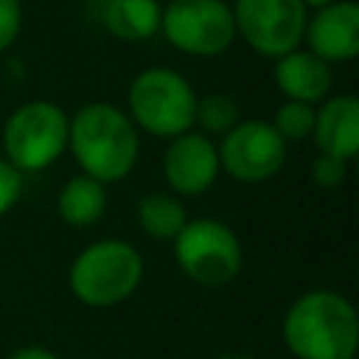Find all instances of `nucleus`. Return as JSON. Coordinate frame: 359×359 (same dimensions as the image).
<instances>
[{"label":"nucleus","mask_w":359,"mask_h":359,"mask_svg":"<svg viewBox=\"0 0 359 359\" xmlns=\"http://www.w3.org/2000/svg\"><path fill=\"white\" fill-rule=\"evenodd\" d=\"M275 84L286 95V101H303V104H320L328 98L334 73L331 65L314 56L311 50L294 48L275 59Z\"/></svg>","instance_id":"13"},{"label":"nucleus","mask_w":359,"mask_h":359,"mask_svg":"<svg viewBox=\"0 0 359 359\" xmlns=\"http://www.w3.org/2000/svg\"><path fill=\"white\" fill-rule=\"evenodd\" d=\"M241 121L238 101L227 93H205L196 95V112H194V126H199L202 135H224Z\"/></svg>","instance_id":"17"},{"label":"nucleus","mask_w":359,"mask_h":359,"mask_svg":"<svg viewBox=\"0 0 359 359\" xmlns=\"http://www.w3.org/2000/svg\"><path fill=\"white\" fill-rule=\"evenodd\" d=\"M314 109L311 104H303V101H283L275 112V132L283 137V143H300L306 137H311V129H314Z\"/></svg>","instance_id":"18"},{"label":"nucleus","mask_w":359,"mask_h":359,"mask_svg":"<svg viewBox=\"0 0 359 359\" xmlns=\"http://www.w3.org/2000/svg\"><path fill=\"white\" fill-rule=\"evenodd\" d=\"M67 112L53 101H28L17 107L3 126L6 160L20 171H42L67 149Z\"/></svg>","instance_id":"6"},{"label":"nucleus","mask_w":359,"mask_h":359,"mask_svg":"<svg viewBox=\"0 0 359 359\" xmlns=\"http://www.w3.org/2000/svg\"><path fill=\"white\" fill-rule=\"evenodd\" d=\"M107 210V185L87 177L76 174L70 177L56 196V213L65 224L70 227H90L95 224Z\"/></svg>","instance_id":"15"},{"label":"nucleus","mask_w":359,"mask_h":359,"mask_svg":"<svg viewBox=\"0 0 359 359\" xmlns=\"http://www.w3.org/2000/svg\"><path fill=\"white\" fill-rule=\"evenodd\" d=\"M8 359H62V356L42 345H25V348H17L14 353H8Z\"/></svg>","instance_id":"22"},{"label":"nucleus","mask_w":359,"mask_h":359,"mask_svg":"<svg viewBox=\"0 0 359 359\" xmlns=\"http://www.w3.org/2000/svg\"><path fill=\"white\" fill-rule=\"evenodd\" d=\"M311 137L323 154L351 160L359 151V101L351 93L328 95L314 109Z\"/></svg>","instance_id":"12"},{"label":"nucleus","mask_w":359,"mask_h":359,"mask_svg":"<svg viewBox=\"0 0 359 359\" xmlns=\"http://www.w3.org/2000/svg\"><path fill=\"white\" fill-rule=\"evenodd\" d=\"M196 93L191 81L171 67L140 70L126 93V115L154 137H177L194 129Z\"/></svg>","instance_id":"4"},{"label":"nucleus","mask_w":359,"mask_h":359,"mask_svg":"<svg viewBox=\"0 0 359 359\" xmlns=\"http://www.w3.org/2000/svg\"><path fill=\"white\" fill-rule=\"evenodd\" d=\"M160 31L188 56H219L236 42L233 8L224 0H171L160 11Z\"/></svg>","instance_id":"7"},{"label":"nucleus","mask_w":359,"mask_h":359,"mask_svg":"<svg viewBox=\"0 0 359 359\" xmlns=\"http://www.w3.org/2000/svg\"><path fill=\"white\" fill-rule=\"evenodd\" d=\"M334 0H303V6L306 8H314V11H320V8H325V6H331Z\"/></svg>","instance_id":"23"},{"label":"nucleus","mask_w":359,"mask_h":359,"mask_svg":"<svg viewBox=\"0 0 359 359\" xmlns=\"http://www.w3.org/2000/svg\"><path fill=\"white\" fill-rule=\"evenodd\" d=\"M280 334L294 359H353L359 317L345 294L311 289L286 309Z\"/></svg>","instance_id":"1"},{"label":"nucleus","mask_w":359,"mask_h":359,"mask_svg":"<svg viewBox=\"0 0 359 359\" xmlns=\"http://www.w3.org/2000/svg\"><path fill=\"white\" fill-rule=\"evenodd\" d=\"M160 11L157 0H107L101 22L121 42H146L160 31Z\"/></svg>","instance_id":"14"},{"label":"nucleus","mask_w":359,"mask_h":359,"mask_svg":"<svg viewBox=\"0 0 359 359\" xmlns=\"http://www.w3.org/2000/svg\"><path fill=\"white\" fill-rule=\"evenodd\" d=\"M219 151V168L230 174L236 182L244 185H261L272 180L283 163H286V143L275 132L269 121H238L230 132L222 135Z\"/></svg>","instance_id":"9"},{"label":"nucleus","mask_w":359,"mask_h":359,"mask_svg":"<svg viewBox=\"0 0 359 359\" xmlns=\"http://www.w3.org/2000/svg\"><path fill=\"white\" fill-rule=\"evenodd\" d=\"M20 194H22V174L8 160H0V216L20 202Z\"/></svg>","instance_id":"21"},{"label":"nucleus","mask_w":359,"mask_h":359,"mask_svg":"<svg viewBox=\"0 0 359 359\" xmlns=\"http://www.w3.org/2000/svg\"><path fill=\"white\" fill-rule=\"evenodd\" d=\"M348 177V160H339L334 154H317L311 163V180L320 188H339Z\"/></svg>","instance_id":"19"},{"label":"nucleus","mask_w":359,"mask_h":359,"mask_svg":"<svg viewBox=\"0 0 359 359\" xmlns=\"http://www.w3.org/2000/svg\"><path fill=\"white\" fill-rule=\"evenodd\" d=\"M22 28V3L20 0H0V53H6Z\"/></svg>","instance_id":"20"},{"label":"nucleus","mask_w":359,"mask_h":359,"mask_svg":"<svg viewBox=\"0 0 359 359\" xmlns=\"http://www.w3.org/2000/svg\"><path fill=\"white\" fill-rule=\"evenodd\" d=\"M216 143L202 132H182L168 140L163 154V177L174 196H199L219 177Z\"/></svg>","instance_id":"10"},{"label":"nucleus","mask_w":359,"mask_h":359,"mask_svg":"<svg viewBox=\"0 0 359 359\" xmlns=\"http://www.w3.org/2000/svg\"><path fill=\"white\" fill-rule=\"evenodd\" d=\"M67 149L81 174L107 185L129 177L140 154V137L123 109L107 101H90L67 123Z\"/></svg>","instance_id":"2"},{"label":"nucleus","mask_w":359,"mask_h":359,"mask_svg":"<svg viewBox=\"0 0 359 359\" xmlns=\"http://www.w3.org/2000/svg\"><path fill=\"white\" fill-rule=\"evenodd\" d=\"M306 50L328 65L351 62L359 53V6L353 0H334L314 11L303 31Z\"/></svg>","instance_id":"11"},{"label":"nucleus","mask_w":359,"mask_h":359,"mask_svg":"<svg viewBox=\"0 0 359 359\" xmlns=\"http://www.w3.org/2000/svg\"><path fill=\"white\" fill-rule=\"evenodd\" d=\"M236 36H241L258 56L278 59L303 42L309 8L303 0H236Z\"/></svg>","instance_id":"8"},{"label":"nucleus","mask_w":359,"mask_h":359,"mask_svg":"<svg viewBox=\"0 0 359 359\" xmlns=\"http://www.w3.org/2000/svg\"><path fill=\"white\" fill-rule=\"evenodd\" d=\"M185 222H188L185 205L174 194L151 191L137 202V224L149 238L174 241V236L185 227Z\"/></svg>","instance_id":"16"},{"label":"nucleus","mask_w":359,"mask_h":359,"mask_svg":"<svg viewBox=\"0 0 359 359\" xmlns=\"http://www.w3.org/2000/svg\"><path fill=\"white\" fill-rule=\"evenodd\" d=\"M174 261L185 278L205 289L227 286L244 264V250L230 224L199 216L174 236Z\"/></svg>","instance_id":"5"},{"label":"nucleus","mask_w":359,"mask_h":359,"mask_svg":"<svg viewBox=\"0 0 359 359\" xmlns=\"http://www.w3.org/2000/svg\"><path fill=\"white\" fill-rule=\"evenodd\" d=\"M143 280V258L123 238H101L84 247L70 269L67 283L79 303L109 309L129 300Z\"/></svg>","instance_id":"3"}]
</instances>
